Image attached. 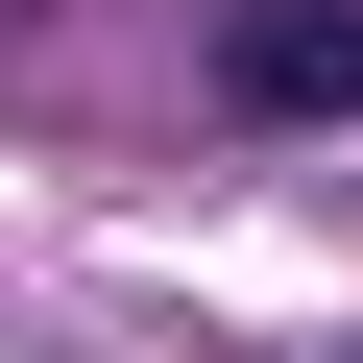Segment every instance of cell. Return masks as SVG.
Segmentation results:
<instances>
[{
  "label": "cell",
  "mask_w": 363,
  "mask_h": 363,
  "mask_svg": "<svg viewBox=\"0 0 363 363\" xmlns=\"http://www.w3.org/2000/svg\"><path fill=\"white\" fill-rule=\"evenodd\" d=\"M218 121H363V0H218Z\"/></svg>",
  "instance_id": "1"
}]
</instances>
